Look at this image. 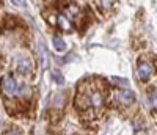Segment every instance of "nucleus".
I'll return each instance as SVG.
<instances>
[{"label": "nucleus", "instance_id": "1", "mask_svg": "<svg viewBox=\"0 0 157 135\" xmlns=\"http://www.w3.org/2000/svg\"><path fill=\"white\" fill-rule=\"evenodd\" d=\"M77 107L82 112L91 110L93 113H99L104 109V96H102L101 90L86 85L83 91L80 90V94L77 98Z\"/></svg>", "mask_w": 157, "mask_h": 135}, {"label": "nucleus", "instance_id": "2", "mask_svg": "<svg viewBox=\"0 0 157 135\" xmlns=\"http://www.w3.org/2000/svg\"><path fill=\"white\" fill-rule=\"evenodd\" d=\"M0 88L2 91L6 94V96H13V98H27L30 96V90L25 87L17 83L13 77L5 75L2 80H0Z\"/></svg>", "mask_w": 157, "mask_h": 135}, {"label": "nucleus", "instance_id": "3", "mask_svg": "<svg viewBox=\"0 0 157 135\" xmlns=\"http://www.w3.org/2000/svg\"><path fill=\"white\" fill-rule=\"evenodd\" d=\"M152 72H154V64L146 58H141L138 61V68H137L138 79L141 80V82H148V80L151 79V75H152Z\"/></svg>", "mask_w": 157, "mask_h": 135}, {"label": "nucleus", "instance_id": "4", "mask_svg": "<svg viewBox=\"0 0 157 135\" xmlns=\"http://www.w3.org/2000/svg\"><path fill=\"white\" fill-rule=\"evenodd\" d=\"M14 68H16V71H17L21 75L29 77V75L33 72V61H32V58H29V57H19V58H16V61H14Z\"/></svg>", "mask_w": 157, "mask_h": 135}, {"label": "nucleus", "instance_id": "5", "mask_svg": "<svg viewBox=\"0 0 157 135\" xmlns=\"http://www.w3.org/2000/svg\"><path fill=\"white\" fill-rule=\"evenodd\" d=\"M57 25L63 32H71L74 29V22H72V14L69 11L61 13V14L57 16Z\"/></svg>", "mask_w": 157, "mask_h": 135}, {"label": "nucleus", "instance_id": "6", "mask_svg": "<svg viewBox=\"0 0 157 135\" xmlns=\"http://www.w3.org/2000/svg\"><path fill=\"white\" fill-rule=\"evenodd\" d=\"M116 99L120 101L121 104H124V105H130V104H134L135 96H134L132 91L126 90V91H118V93H116Z\"/></svg>", "mask_w": 157, "mask_h": 135}, {"label": "nucleus", "instance_id": "7", "mask_svg": "<svg viewBox=\"0 0 157 135\" xmlns=\"http://www.w3.org/2000/svg\"><path fill=\"white\" fill-rule=\"evenodd\" d=\"M96 3H98V8L104 13V14H107V13L112 10L115 0H96Z\"/></svg>", "mask_w": 157, "mask_h": 135}, {"label": "nucleus", "instance_id": "8", "mask_svg": "<svg viewBox=\"0 0 157 135\" xmlns=\"http://www.w3.org/2000/svg\"><path fill=\"white\" fill-rule=\"evenodd\" d=\"M54 47L57 52H63L66 50V44H64V41L60 38V36H54Z\"/></svg>", "mask_w": 157, "mask_h": 135}, {"label": "nucleus", "instance_id": "9", "mask_svg": "<svg viewBox=\"0 0 157 135\" xmlns=\"http://www.w3.org/2000/svg\"><path fill=\"white\" fill-rule=\"evenodd\" d=\"M148 107H149V109H157V90L149 93V96H148Z\"/></svg>", "mask_w": 157, "mask_h": 135}]
</instances>
